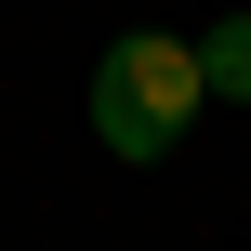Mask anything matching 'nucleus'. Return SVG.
I'll return each mask as SVG.
<instances>
[{
	"instance_id": "nucleus-1",
	"label": "nucleus",
	"mask_w": 251,
	"mask_h": 251,
	"mask_svg": "<svg viewBox=\"0 0 251 251\" xmlns=\"http://www.w3.org/2000/svg\"><path fill=\"white\" fill-rule=\"evenodd\" d=\"M79 106H93V146H106V159H172V146H185V119L212 106L199 40H159V26L106 40V53H93V79H79Z\"/></svg>"
},
{
	"instance_id": "nucleus-2",
	"label": "nucleus",
	"mask_w": 251,
	"mask_h": 251,
	"mask_svg": "<svg viewBox=\"0 0 251 251\" xmlns=\"http://www.w3.org/2000/svg\"><path fill=\"white\" fill-rule=\"evenodd\" d=\"M199 79H212V106H251V13H225L199 40Z\"/></svg>"
}]
</instances>
